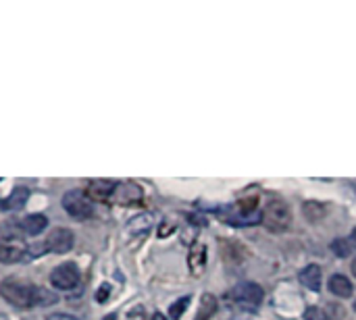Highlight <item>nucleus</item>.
<instances>
[{"label": "nucleus", "instance_id": "f257e3e1", "mask_svg": "<svg viewBox=\"0 0 356 320\" xmlns=\"http://www.w3.org/2000/svg\"><path fill=\"white\" fill-rule=\"evenodd\" d=\"M0 296L17 306V308H31L38 306V287H29L25 283H19L15 279H6L0 285Z\"/></svg>", "mask_w": 356, "mask_h": 320}, {"label": "nucleus", "instance_id": "f03ea898", "mask_svg": "<svg viewBox=\"0 0 356 320\" xmlns=\"http://www.w3.org/2000/svg\"><path fill=\"white\" fill-rule=\"evenodd\" d=\"M261 223L273 233H284L292 223V212L284 200H271L263 210Z\"/></svg>", "mask_w": 356, "mask_h": 320}, {"label": "nucleus", "instance_id": "7ed1b4c3", "mask_svg": "<svg viewBox=\"0 0 356 320\" xmlns=\"http://www.w3.org/2000/svg\"><path fill=\"white\" fill-rule=\"evenodd\" d=\"M63 208L65 212L75 219V221H88L94 214V206L92 200L88 198L86 192L81 190H71L63 196Z\"/></svg>", "mask_w": 356, "mask_h": 320}, {"label": "nucleus", "instance_id": "20e7f679", "mask_svg": "<svg viewBox=\"0 0 356 320\" xmlns=\"http://www.w3.org/2000/svg\"><path fill=\"white\" fill-rule=\"evenodd\" d=\"M263 298H265L263 287L257 283H250V281L240 283L232 289V302L236 306H240L242 310H257L261 306Z\"/></svg>", "mask_w": 356, "mask_h": 320}, {"label": "nucleus", "instance_id": "39448f33", "mask_svg": "<svg viewBox=\"0 0 356 320\" xmlns=\"http://www.w3.org/2000/svg\"><path fill=\"white\" fill-rule=\"evenodd\" d=\"M79 283V269L73 262L58 264L50 275V285L58 292H71Z\"/></svg>", "mask_w": 356, "mask_h": 320}, {"label": "nucleus", "instance_id": "423d86ee", "mask_svg": "<svg viewBox=\"0 0 356 320\" xmlns=\"http://www.w3.org/2000/svg\"><path fill=\"white\" fill-rule=\"evenodd\" d=\"M25 254H27V246L19 237L0 239V262L13 264V262H19Z\"/></svg>", "mask_w": 356, "mask_h": 320}, {"label": "nucleus", "instance_id": "0eeeda50", "mask_svg": "<svg viewBox=\"0 0 356 320\" xmlns=\"http://www.w3.org/2000/svg\"><path fill=\"white\" fill-rule=\"evenodd\" d=\"M46 248L54 254H67L73 248V233L69 229L56 227L46 237Z\"/></svg>", "mask_w": 356, "mask_h": 320}, {"label": "nucleus", "instance_id": "6e6552de", "mask_svg": "<svg viewBox=\"0 0 356 320\" xmlns=\"http://www.w3.org/2000/svg\"><path fill=\"white\" fill-rule=\"evenodd\" d=\"M117 192V183L111 181V179H96V181H90L88 185V198L90 200H96V202H108Z\"/></svg>", "mask_w": 356, "mask_h": 320}, {"label": "nucleus", "instance_id": "1a4fd4ad", "mask_svg": "<svg viewBox=\"0 0 356 320\" xmlns=\"http://www.w3.org/2000/svg\"><path fill=\"white\" fill-rule=\"evenodd\" d=\"M298 279H300V283H302L307 289H311V292H319V289H321V267H317V264H309L305 271H300Z\"/></svg>", "mask_w": 356, "mask_h": 320}, {"label": "nucleus", "instance_id": "9d476101", "mask_svg": "<svg viewBox=\"0 0 356 320\" xmlns=\"http://www.w3.org/2000/svg\"><path fill=\"white\" fill-rule=\"evenodd\" d=\"M327 285H330V292L334 296H338V298H350L355 294V287H353L350 279L344 277V275H338V273L330 277V283Z\"/></svg>", "mask_w": 356, "mask_h": 320}, {"label": "nucleus", "instance_id": "9b49d317", "mask_svg": "<svg viewBox=\"0 0 356 320\" xmlns=\"http://www.w3.org/2000/svg\"><path fill=\"white\" fill-rule=\"evenodd\" d=\"M188 264H190L192 275H200L204 271V267H207V248L202 244L192 246L190 256H188Z\"/></svg>", "mask_w": 356, "mask_h": 320}, {"label": "nucleus", "instance_id": "f8f14e48", "mask_svg": "<svg viewBox=\"0 0 356 320\" xmlns=\"http://www.w3.org/2000/svg\"><path fill=\"white\" fill-rule=\"evenodd\" d=\"M48 227V219L44 214H29L21 221V229L27 235H38Z\"/></svg>", "mask_w": 356, "mask_h": 320}, {"label": "nucleus", "instance_id": "ddd939ff", "mask_svg": "<svg viewBox=\"0 0 356 320\" xmlns=\"http://www.w3.org/2000/svg\"><path fill=\"white\" fill-rule=\"evenodd\" d=\"M27 200H29L27 187H15V190L10 192V196L2 202V208H6V210H19V208L25 206Z\"/></svg>", "mask_w": 356, "mask_h": 320}, {"label": "nucleus", "instance_id": "4468645a", "mask_svg": "<svg viewBox=\"0 0 356 320\" xmlns=\"http://www.w3.org/2000/svg\"><path fill=\"white\" fill-rule=\"evenodd\" d=\"M115 196L119 198L117 202H121V204H131V202H138L140 198H142V192H140V187L138 185H134V183H125V185H117V192H115Z\"/></svg>", "mask_w": 356, "mask_h": 320}, {"label": "nucleus", "instance_id": "2eb2a0df", "mask_svg": "<svg viewBox=\"0 0 356 320\" xmlns=\"http://www.w3.org/2000/svg\"><path fill=\"white\" fill-rule=\"evenodd\" d=\"M302 212H305V217H307L309 221L317 223V221L325 219L327 208H325L323 204H319V202H307V204L302 206Z\"/></svg>", "mask_w": 356, "mask_h": 320}, {"label": "nucleus", "instance_id": "dca6fc26", "mask_svg": "<svg viewBox=\"0 0 356 320\" xmlns=\"http://www.w3.org/2000/svg\"><path fill=\"white\" fill-rule=\"evenodd\" d=\"M215 310H217V300H215V296L207 294L202 298V304H200V310H198V320H209L215 314Z\"/></svg>", "mask_w": 356, "mask_h": 320}, {"label": "nucleus", "instance_id": "f3484780", "mask_svg": "<svg viewBox=\"0 0 356 320\" xmlns=\"http://www.w3.org/2000/svg\"><path fill=\"white\" fill-rule=\"evenodd\" d=\"M190 306V298H181V300H177L175 304H171V308H169V317L173 320H179L181 319V314H184V310Z\"/></svg>", "mask_w": 356, "mask_h": 320}, {"label": "nucleus", "instance_id": "a211bd4d", "mask_svg": "<svg viewBox=\"0 0 356 320\" xmlns=\"http://www.w3.org/2000/svg\"><path fill=\"white\" fill-rule=\"evenodd\" d=\"M332 248H334L336 256L346 258V256L350 254V250H353V244H350L348 239H338V242H334V244H332Z\"/></svg>", "mask_w": 356, "mask_h": 320}, {"label": "nucleus", "instance_id": "6ab92c4d", "mask_svg": "<svg viewBox=\"0 0 356 320\" xmlns=\"http://www.w3.org/2000/svg\"><path fill=\"white\" fill-rule=\"evenodd\" d=\"M302 320H330V317H327V312H323L321 308L311 306V308H307V310H305Z\"/></svg>", "mask_w": 356, "mask_h": 320}, {"label": "nucleus", "instance_id": "aec40b11", "mask_svg": "<svg viewBox=\"0 0 356 320\" xmlns=\"http://www.w3.org/2000/svg\"><path fill=\"white\" fill-rule=\"evenodd\" d=\"M54 302H56L54 294H48L46 289H38V306H48V304H54Z\"/></svg>", "mask_w": 356, "mask_h": 320}, {"label": "nucleus", "instance_id": "412c9836", "mask_svg": "<svg viewBox=\"0 0 356 320\" xmlns=\"http://www.w3.org/2000/svg\"><path fill=\"white\" fill-rule=\"evenodd\" d=\"M106 296H108V285H102L100 292H96V300L98 302H106Z\"/></svg>", "mask_w": 356, "mask_h": 320}, {"label": "nucleus", "instance_id": "4be33fe9", "mask_svg": "<svg viewBox=\"0 0 356 320\" xmlns=\"http://www.w3.org/2000/svg\"><path fill=\"white\" fill-rule=\"evenodd\" d=\"M46 320H77L75 317H71V314H63V312H56V314H50Z\"/></svg>", "mask_w": 356, "mask_h": 320}, {"label": "nucleus", "instance_id": "5701e85b", "mask_svg": "<svg viewBox=\"0 0 356 320\" xmlns=\"http://www.w3.org/2000/svg\"><path fill=\"white\" fill-rule=\"evenodd\" d=\"M150 320H167V317H165V314H161V312H154Z\"/></svg>", "mask_w": 356, "mask_h": 320}, {"label": "nucleus", "instance_id": "b1692460", "mask_svg": "<svg viewBox=\"0 0 356 320\" xmlns=\"http://www.w3.org/2000/svg\"><path fill=\"white\" fill-rule=\"evenodd\" d=\"M350 244H355V246H356V227H355V231H353V237H350Z\"/></svg>", "mask_w": 356, "mask_h": 320}, {"label": "nucleus", "instance_id": "393cba45", "mask_svg": "<svg viewBox=\"0 0 356 320\" xmlns=\"http://www.w3.org/2000/svg\"><path fill=\"white\" fill-rule=\"evenodd\" d=\"M353 275L356 277V258H355V262H353Z\"/></svg>", "mask_w": 356, "mask_h": 320}, {"label": "nucleus", "instance_id": "a878e982", "mask_svg": "<svg viewBox=\"0 0 356 320\" xmlns=\"http://www.w3.org/2000/svg\"><path fill=\"white\" fill-rule=\"evenodd\" d=\"M355 310H356V302H355Z\"/></svg>", "mask_w": 356, "mask_h": 320}, {"label": "nucleus", "instance_id": "bb28decb", "mask_svg": "<svg viewBox=\"0 0 356 320\" xmlns=\"http://www.w3.org/2000/svg\"><path fill=\"white\" fill-rule=\"evenodd\" d=\"M236 320H240V319H236Z\"/></svg>", "mask_w": 356, "mask_h": 320}]
</instances>
